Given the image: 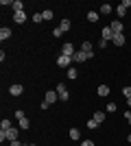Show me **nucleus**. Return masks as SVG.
<instances>
[{
    "label": "nucleus",
    "mask_w": 131,
    "mask_h": 146,
    "mask_svg": "<svg viewBox=\"0 0 131 146\" xmlns=\"http://www.w3.org/2000/svg\"><path fill=\"white\" fill-rule=\"evenodd\" d=\"M129 7H131V0H122V2L116 7V15H118V18H125V15H127V9H129Z\"/></svg>",
    "instance_id": "f257e3e1"
},
{
    "label": "nucleus",
    "mask_w": 131,
    "mask_h": 146,
    "mask_svg": "<svg viewBox=\"0 0 131 146\" xmlns=\"http://www.w3.org/2000/svg\"><path fill=\"white\" fill-rule=\"evenodd\" d=\"M57 94H59V100H68V98H70V92L66 90V85H63V83H59V85H57Z\"/></svg>",
    "instance_id": "f03ea898"
},
{
    "label": "nucleus",
    "mask_w": 131,
    "mask_h": 146,
    "mask_svg": "<svg viewBox=\"0 0 131 146\" xmlns=\"http://www.w3.org/2000/svg\"><path fill=\"white\" fill-rule=\"evenodd\" d=\"M70 63H72V57H66V55L57 57V66L59 68H70Z\"/></svg>",
    "instance_id": "7ed1b4c3"
},
{
    "label": "nucleus",
    "mask_w": 131,
    "mask_h": 146,
    "mask_svg": "<svg viewBox=\"0 0 131 146\" xmlns=\"http://www.w3.org/2000/svg\"><path fill=\"white\" fill-rule=\"evenodd\" d=\"M18 133H20V131H18V129H7V131H5V140H9V142H15V140H18Z\"/></svg>",
    "instance_id": "20e7f679"
},
{
    "label": "nucleus",
    "mask_w": 131,
    "mask_h": 146,
    "mask_svg": "<svg viewBox=\"0 0 131 146\" xmlns=\"http://www.w3.org/2000/svg\"><path fill=\"white\" fill-rule=\"evenodd\" d=\"M61 55H66V57H74V55H76L74 46H72V44H63V46H61Z\"/></svg>",
    "instance_id": "39448f33"
},
{
    "label": "nucleus",
    "mask_w": 131,
    "mask_h": 146,
    "mask_svg": "<svg viewBox=\"0 0 131 146\" xmlns=\"http://www.w3.org/2000/svg\"><path fill=\"white\" fill-rule=\"evenodd\" d=\"M57 98H59V94H57L55 90H48L46 94H44V100H46V103H50V105L57 103Z\"/></svg>",
    "instance_id": "423d86ee"
},
{
    "label": "nucleus",
    "mask_w": 131,
    "mask_h": 146,
    "mask_svg": "<svg viewBox=\"0 0 131 146\" xmlns=\"http://www.w3.org/2000/svg\"><path fill=\"white\" fill-rule=\"evenodd\" d=\"M9 94H11V96H22V94H24V87L20 85V83H15V85L9 87Z\"/></svg>",
    "instance_id": "0eeeda50"
},
{
    "label": "nucleus",
    "mask_w": 131,
    "mask_h": 146,
    "mask_svg": "<svg viewBox=\"0 0 131 146\" xmlns=\"http://www.w3.org/2000/svg\"><path fill=\"white\" fill-rule=\"evenodd\" d=\"M100 39H105V42H112V39H114V31L109 29V26H105V29H103V33H100Z\"/></svg>",
    "instance_id": "6e6552de"
},
{
    "label": "nucleus",
    "mask_w": 131,
    "mask_h": 146,
    "mask_svg": "<svg viewBox=\"0 0 131 146\" xmlns=\"http://www.w3.org/2000/svg\"><path fill=\"white\" fill-rule=\"evenodd\" d=\"M13 22H15V24H24V22H26V13L24 11L13 13Z\"/></svg>",
    "instance_id": "1a4fd4ad"
},
{
    "label": "nucleus",
    "mask_w": 131,
    "mask_h": 146,
    "mask_svg": "<svg viewBox=\"0 0 131 146\" xmlns=\"http://www.w3.org/2000/svg\"><path fill=\"white\" fill-rule=\"evenodd\" d=\"M109 29L114 31V35H120V33H122V22H120V20H116V22H112V24H109Z\"/></svg>",
    "instance_id": "9d476101"
},
{
    "label": "nucleus",
    "mask_w": 131,
    "mask_h": 146,
    "mask_svg": "<svg viewBox=\"0 0 131 146\" xmlns=\"http://www.w3.org/2000/svg\"><path fill=\"white\" fill-rule=\"evenodd\" d=\"M72 61H76V63H83V61H87V55L83 52V50H76V55L72 57Z\"/></svg>",
    "instance_id": "9b49d317"
},
{
    "label": "nucleus",
    "mask_w": 131,
    "mask_h": 146,
    "mask_svg": "<svg viewBox=\"0 0 131 146\" xmlns=\"http://www.w3.org/2000/svg\"><path fill=\"white\" fill-rule=\"evenodd\" d=\"M9 37H11V29H9V26H2V29H0V39L5 42V39H9Z\"/></svg>",
    "instance_id": "f8f14e48"
},
{
    "label": "nucleus",
    "mask_w": 131,
    "mask_h": 146,
    "mask_svg": "<svg viewBox=\"0 0 131 146\" xmlns=\"http://www.w3.org/2000/svg\"><path fill=\"white\" fill-rule=\"evenodd\" d=\"M70 26H72V22H70L68 18H63L61 22H59V29H61L63 33H66V31H70Z\"/></svg>",
    "instance_id": "ddd939ff"
},
{
    "label": "nucleus",
    "mask_w": 131,
    "mask_h": 146,
    "mask_svg": "<svg viewBox=\"0 0 131 146\" xmlns=\"http://www.w3.org/2000/svg\"><path fill=\"white\" fill-rule=\"evenodd\" d=\"M68 135H70V140H81V131H79V129H70L68 131Z\"/></svg>",
    "instance_id": "4468645a"
},
{
    "label": "nucleus",
    "mask_w": 131,
    "mask_h": 146,
    "mask_svg": "<svg viewBox=\"0 0 131 146\" xmlns=\"http://www.w3.org/2000/svg\"><path fill=\"white\" fill-rule=\"evenodd\" d=\"M98 18H100L98 11H90V13H87V22H92V24H94V22H98Z\"/></svg>",
    "instance_id": "2eb2a0df"
},
{
    "label": "nucleus",
    "mask_w": 131,
    "mask_h": 146,
    "mask_svg": "<svg viewBox=\"0 0 131 146\" xmlns=\"http://www.w3.org/2000/svg\"><path fill=\"white\" fill-rule=\"evenodd\" d=\"M112 42L116 44V46H122V44L127 42V39H125V33H120V35H114V39H112Z\"/></svg>",
    "instance_id": "dca6fc26"
},
{
    "label": "nucleus",
    "mask_w": 131,
    "mask_h": 146,
    "mask_svg": "<svg viewBox=\"0 0 131 146\" xmlns=\"http://www.w3.org/2000/svg\"><path fill=\"white\" fill-rule=\"evenodd\" d=\"M20 122V129H22V131H29V129H31V122H29V118H22V120H18Z\"/></svg>",
    "instance_id": "f3484780"
},
{
    "label": "nucleus",
    "mask_w": 131,
    "mask_h": 146,
    "mask_svg": "<svg viewBox=\"0 0 131 146\" xmlns=\"http://www.w3.org/2000/svg\"><path fill=\"white\" fill-rule=\"evenodd\" d=\"M81 50H83V52H87V55H92V52H94V50H92V42H83L81 44Z\"/></svg>",
    "instance_id": "a211bd4d"
},
{
    "label": "nucleus",
    "mask_w": 131,
    "mask_h": 146,
    "mask_svg": "<svg viewBox=\"0 0 131 146\" xmlns=\"http://www.w3.org/2000/svg\"><path fill=\"white\" fill-rule=\"evenodd\" d=\"M96 94H98V96H109V87H107V85H98Z\"/></svg>",
    "instance_id": "6ab92c4d"
},
{
    "label": "nucleus",
    "mask_w": 131,
    "mask_h": 146,
    "mask_svg": "<svg viewBox=\"0 0 131 146\" xmlns=\"http://www.w3.org/2000/svg\"><path fill=\"white\" fill-rule=\"evenodd\" d=\"M18 11H24V2H20V0H13V13Z\"/></svg>",
    "instance_id": "aec40b11"
},
{
    "label": "nucleus",
    "mask_w": 131,
    "mask_h": 146,
    "mask_svg": "<svg viewBox=\"0 0 131 146\" xmlns=\"http://www.w3.org/2000/svg\"><path fill=\"white\" fill-rule=\"evenodd\" d=\"M7 129H11V120H9V118H2V122H0V131H7Z\"/></svg>",
    "instance_id": "412c9836"
},
{
    "label": "nucleus",
    "mask_w": 131,
    "mask_h": 146,
    "mask_svg": "<svg viewBox=\"0 0 131 146\" xmlns=\"http://www.w3.org/2000/svg\"><path fill=\"white\" fill-rule=\"evenodd\" d=\"M94 120H96V122H98V124H100V122H103V120H105V111H94Z\"/></svg>",
    "instance_id": "4be33fe9"
},
{
    "label": "nucleus",
    "mask_w": 131,
    "mask_h": 146,
    "mask_svg": "<svg viewBox=\"0 0 131 146\" xmlns=\"http://www.w3.org/2000/svg\"><path fill=\"white\" fill-rule=\"evenodd\" d=\"M98 13H100V15H109V13H112V7H109V5H100Z\"/></svg>",
    "instance_id": "5701e85b"
},
{
    "label": "nucleus",
    "mask_w": 131,
    "mask_h": 146,
    "mask_svg": "<svg viewBox=\"0 0 131 146\" xmlns=\"http://www.w3.org/2000/svg\"><path fill=\"white\" fill-rule=\"evenodd\" d=\"M66 76H68V79H70V81H74V79H76V76H79V72H76L74 68H68V74H66Z\"/></svg>",
    "instance_id": "b1692460"
},
{
    "label": "nucleus",
    "mask_w": 131,
    "mask_h": 146,
    "mask_svg": "<svg viewBox=\"0 0 131 146\" xmlns=\"http://www.w3.org/2000/svg\"><path fill=\"white\" fill-rule=\"evenodd\" d=\"M85 127H87V129H96V127H98V122L94 120V118H90V120H87V124H85Z\"/></svg>",
    "instance_id": "393cba45"
},
{
    "label": "nucleus",
    "mask_w": 131,
    "mask_h": 146,
    "mask_svg": "<svg viewBox=\"0 0 131 146\" xmlns=\"http://www.w3.org/2000/svg\"><path fill=\"white\" fill-rule=\"evenodd\" d=\"M122 96H125V98H131V85L122 87Z\"/></svg>",
    "instance_id": "a878e982"
},
{
    "label": "nucleus",
    "mask_w": 131,
    "mask_h": 146,
    "mask_svg": "<svg viewBox=\"0 0 131 146\" xmlns=\"http://www.w3.org/2000/svg\"><path fill=\"white\" fill-rule=\"evenodd\" d=\"M42 15H44V20H53V11H50V9H46V11H42Z\"/></svg>",
    "instance_id": "bb28decb"
},
{
    "label": "nucleus",
    "mask_w": 131,
    "mask_h": 146,
    "mask_svg": "<svg viewBox=\"0 0 131 146\" xmlns=\"http://www.w3.org/2000/svg\"><path fill=\"white\" fill-rule=\"evenodd\" d=\"M33 22H37V24L44 22V15H42V13H35V15H33Z\"/></svg>",
    "instance_id": "cd10ccee"
},
{
    "label": "nucleus",
    "mask_w": 131,
    "mask_h": 146,
    "mask_svg": "<svg viewBox=\"0 0 131 146\" xmlns=\"http://www.w3.org/2000/svg\"><path fill=\"white\" fill-rule=\"evenodd\" d=\"M53 35H55V37H61V35H63V31L57 26V29H53Z\"/></svg>",
    "instance_id": "c85d7f7f"
},
{
    "label": "nucleus",
    "mask_w": 131,
    "mask_h": 146,
    "mask_svg": "<svg viewBox=\"0 0 131 146\" xmlns=\"http://www.w3.org/2000/svg\"><path fill=\"white\" fill-rule=\"evenodd\" d=\"M107 111H109V113H114V111H116V103H109V105H107Z\"/></svg>",
    "instance_id": "c756f323"
},
{
    "label": "nucleus",
    "mask_w": 131,
    "mask_h": 146,
    "mask_svg": "<svg viewBox=\"0 0 131 146\" xmlns=\"http://www.w3.org/2000/svg\"><path fill=\"white\" fill-rule=\"evenodd\" d=\"M0 5H2V7H13V2H11V0H0Z\"/></svg>",
    "instance_id": "7c9ffc66"
},
{
    "label": "nucleus",
    "mask_w": 131,
    "mask_h": 146,
    "mask_svg": "<svg viewBox=\"0 0 131 146\" xmlns=\"http://www.w3.org/2000/svg\"><path fill=\"white\" fill-rule=\"evenodd\" d=\"M15 118H18V120H22V118H24V111L18 109V111H15Z\"/></svg>",
    "instance_id": "2f4dec72"
},
{
    "label": "nucleus",
    "mask_w": 131,
    "mask_h": 146,
    "mask_svg": "<svg viewBox=\"0 0 131 146\" xmlns=\"http://www.w3.org/2000/svg\"><path fill=\"white\" fill-rule=\"evenodd\" d=\"M125 120L129 122V127H131V111H125Z\"/></svg>",
    "instance_id": "473e14b6"
},
{
    "label": "nucleus",
    "mask_w": 131,
    "mask_h": 146,
    "mask_svg": "<svg viewBox=\"0 0 131 146\" xmlns=\"http://www.w3.org/2000/svg\"><path fill=\"white\" fill-rule=\"evenodd\" d=\"M81 146H94V142H92V140H83Z\"/></svg>",
    "instance_id": "72a5a7b5"
},
{
    "label": "nucleus",
    "mask_w": 131,
    "mask_h": 146,
    "mask_svg": "<svg viewBox=\"0 0 131 146\" xmlns=\"http://www.w3.org/2000/svg\"><path fill=\"white\" fill-rule=\"evenodd\" d=\"M39 107H42V111H46V109H48V107H50V103H46V100H44V103L39 105Z\"/></svg>",
    "instance_id": "f704fd0d"
},
{
    "label": "nucleus",
    "mask_w": 131,
    "mask_h": 146,
    "mask_svg": "<svg viewBox=\"0 0 131 146\" xmlns=\"http://www.w3.org/2000/svg\"><path fill=\"white\" fill-rule=\"evenodd\" d=\"M9 146H22V144H20V142L15 140V142H11V144H9Z\"/></svg>",
    "instance_id": "c9c22d12"
},
{
    "label": "nucleus",
    "mask_w": 131,
    "mask_h": 146,
    "mask_svg": "<svg viewBox=\"0 0 131 146\" xmlns=\"http://www.w3.org/2000/svg\"><path fill=\"white\" fill-rule=\"evenodd\" d=\"M127 105H129V109H131V98H127Z\"/></svg>",
    "instance_id": "e433bc0d"
},
{
    "label": "nucleus",
    "mask_w": 131,
    "mask_h": 146,
    "mask_svg": "<svg viewBox=\"0 0 131 146\" xmlns=\"http://www.w3.org/2000/svg\"><path fill=\"white\" fill-rule=\"evenodd\" d=\"M127 140H129V142H131V133H129V137H127Z\"/></svg>",
    "instance_id": "4c0bfd02"
},
{
    "label": "nucleus",
    "mask_w": 131,
    "mask_h": 146,
    "mask_svg": "<svg viewBox=\"0 0 131 146\" xmlns=\"http://www.w3.org/2000/svg\"><path fill=\"white\" fill-rule=\"evenodd\" d=\"M26 146H37V144H26Z\"/></svg>",
    "instance_id": "58836bf2"
}]
</instances>
